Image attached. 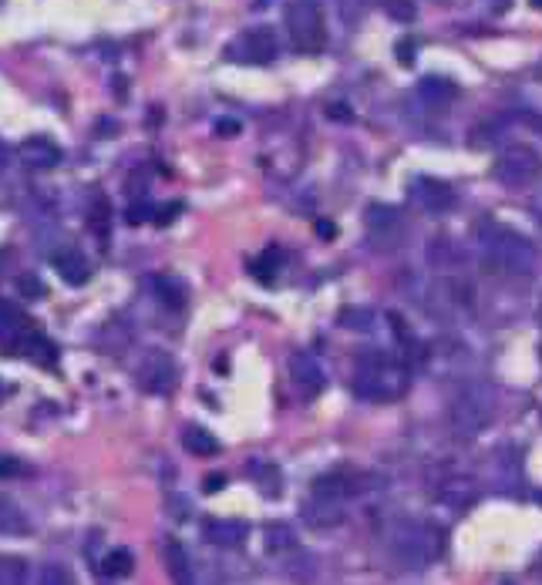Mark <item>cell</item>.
Segmentation results:
<instances>
[{"mask_svg": "<svg viewBox=\"0 0 542 585\" xmlns=\"http://www.w3.org/2000/svg\"><path fill=\"white\" fill-rule=\"evenodd\" d=\"M408 390V367L388 350H364L357 360L354 394L371 404H391Z\"/></svg>", "mask_w": 542, "mask_h": 585, "instance_id": "6da1fadb", "label": "cell"}, {"mask_svg": "<svg viewBox=\"0 0 542 585\" xmlns=\"http://www.w3.org/2000/svg\"><path fill=\"white\" fill-rule=\"evenodd\" d=\"M479 246L485 263L499 273H512V276H529L536 273V246L529 243L522 232L502 226V222H482L479 229Z\"/></svg>", "mask_w": 542, "mask_h": 585, "instance_id": "7a4b0ae2", "label": "cell"}, {"mask_svg": "<svg viewBox=\"0 0 542 585\" xmlns=\"http://www.w3.org/2000/svg\"><path fill=\"white\" fill-rule=\"evenodd\" d=\"M445 538L435 525L425 522H398L391 525L388 532V552L391 559L401 565V569L415 572V569H428L431 562L442 555Z\"/></svg>", "mask_w": 542, "mask_h": 585, "instance_id": "3957f363", "label": "cell"}, {"mask_svg": "<svg viewBox=\"0 0 542 585\" xmlns=\"http://www.w3.org/2000/svg\"><path fill=\"white\" fill-rule=\"evenodd\" d=\"M495 417V390L485 380H472L455 394L448 407V421H452L458 438H479Z\"/></svg>", "mask_w": 542, "mask_h": 585, "instance_id": "277c9868", "label": "cell"}, {"mask_svg": "<svg viewBox=\"0 0 542 585\" xmlns=\"http://www.w3.org/2000/svg\"><path fill=\"white\" fill-rule=\"evenodd\" d=\"M287 31L293 48L300 54H320L327 48V27L317 0H290L287 4Z\"/></svg>", "mask_w": 542, "mask_h": 585, "instance_id": "5b68a950", "label": "cell"}, {"mask_svg": "<svg viewBox=\"0 0 542 585\" xmlns=\"http://www.w3.org/2000/svg\"><path fill=\"white\" fill-rule=\"evenodd\" d=\"M492 175H495V182L505 185V189H526V185H532L542 175V159L536 148L512 145L495 159Z\"/></svg>", "mask_w": 542, "mask_h": 585, "instance_id": "8992f818", "label": "cell"}, {"mask_svg": "<svg viewBox=\"0 0 542 585\" xmlns=\"http://www.w3.org/2000/svg\"><path fill=\"white\" fill-rule=\"evenodd\" d=\"M277 51H280L277 31L273 27H253V31L236 37L226 54L229 61H240V64H270L277 58Z\"/></svg>", "mask_w": 542, "mask_h": 585, "instance_id": "52a82bcc", "label": "cell"}, {"mask_svg": "<svg viewBox=\"0 0 542 585\" xmlns=\"http://www.w3.org/2000/svg\"><path fill=\"white\" fill-rule=\"evenodd\" d=\"M408 199L425 212V216H445L455 206V189L442 179H431V175H418L411 179Z\"/></svg>", "mask_w": 542, "mask_h": 585, "instance_id": "ba28073f", "label": "cell"}, {"mask_svg": "<svg viewBox=\"0 0 542 585\" xmlns=\"http://www.w3.org/2000/svg\"><path fill=\"white\" fill-rule=\"evenodd\" d=\"M139 384L149 390V394H169V390L179 384V367H176V360H172V354H165V350L145 354L142 367H139Z\"/></svg>", "mask_w": 542, "mask_h": 585, "instance_id": "9c48e42d", "label": "cell"}, {"mask_svg": "<svg viewBox=\"0 0 542 585\" xmlns=\"http://www.w3.org/2000/svg\"><path fill=\"white\" fill-rule=\"evenodd\" d=\"M290 377H293V384H297L307 397H317L320 390L327 387L324 364H320L314 354H307V350H297V354L290 357Z\"/></svg>", "mask_w": 542, "mask_h": 585, "instance_id": "30bf717a", "label": "cell"}, {"mask_svg": "<svg viewBox=\"0 0 542 585\" xmlns=\"http://www.w3.org/2000/svg\"><path fill=\"white\" fill-rule=\"evenodd\" d=\"M303 522L310 528H317V532H324V528H334L344 522V501L337 498H327V495H310V501H303Z\"/></svg>", "mask_w": 542, "mask_h": 585, "instance_id": "8fae6325", "label": "cell"}, {"mask_svg": "<svg viewBox=\"0 0 542 585\" xmlns=\"http://www.w3.org/2000/svg\"><path fill=\"white\" fill-rule=\"evenodd\" d=\"M165 572H169L172 585H196V565H192L186 545L176 538L165 542Z\"/></svg>", "mask_w": 542, "mask_h": 585, "instance_id": "7c38bea8", "label": "cell"}, {"mask_svg": "<svg viewBox=\"0 0 542 585\" xmlns=\"http://www.w3.org/2000/svg\"><path fill=\"white\" fill-rule=\"evenodd\" d=\"M21 159L31 165V169L48 172L64 159V155H61V148L51 142V138H27V142H21Z\"/></svg>", "mask_w": 542, "mask_h": 585, "instance_id": "4fadbf2b", "label": "cell"}, {"mask_svg": "<svg viewBox=\"0 0 542 585\" xmlns=\"http://www.w3.org/2000/svg\"><path fill=\"white\" fill-rule=\"evenodd\" d=\"M250 535V525L236 522V518H209L206 522V538L213 545H226V549H236V545L246 542Z\"/></svg>", "mask_w": 542, "mask_h": 585, "instance_id": "5bb4252c", "label": "cell"}, {"mask_svg": "<svg viewBox=\"0 0 542 585\" xmlns=\"http://www.w3.org/2000/svg\"><path fill=\"white\" fill-rule=\"evenodd\" d=\"M54 269H58V276L68 286H85L88 276H91V266L88 259L78 253V249H61V253H54Z\"/></svg>", "mask_w": 542, "mask_h": 585, "instance_id": "9a60e30c", "label": "cell"}, {"mask_svg": "<svg viewBox=\"0 0 542 585\" xmlns=\"http://www.w3.org/2000/svg\"><path fill=\"white\" fill-rule=\"evenodd\" d=\"M418 95L428 101V105H452V101L458 98V88H455V81H448V78H438V74H428V78H421L418 81Z\"/></svg>", "mask_w": 542, "mask_h": 585, "instance_id": "2e32d148", "label": "cell"}, {"mask_svg": "<svg viewBox=\"0 0 542 585\" xmlns=\"http://www.w3.org/2000/svg\"><path fill=\"white\" fill-rule=\"evenodd\" d=\"M31 532V522H27L24 508L17 501L0 495V535H11V538H24Z\"/></svg>", "mask_w": 542, "mask_h": 585, "instance_id": "e0dca14e", "label": "cell"}, {"mask_svg": "<svg viewBox=\"0 0 542 585\" xmlns=\"http://www.w3.org/2000/svg\"><path fill=\"white\" fill-rule=\"evenodd\" d=\"M182 448L189 454H196V458H216L219 441L206 431V427H186V431H182Z\"/></svg>", "mask_w": 542, "mask_h": 585, "instance_id": "ac0fdd59", "label": "cell"}, {"mask_svg": "<svg viewBox=\"0 0 542 585\" xmlns=\"http://www.w3.org/2000/svg\"><path fill=\"white\" fill-rule=\"evenodd\" d=\"M101 572H105L108 579H128V575L135 572V555L128 549H112L101 559Z\"/></svg>", "mask_w": 542, "mask_h": 585, "instance_id": "d6986e66", "label": "cell"}, {"mask_svg": "<svg viewBox=\"0 0 542 585\" xmlns=\"http://www.w3.org/2000/svg\"><path fill=\"white\" fill-rule=\"evenodd\" d=\"M152 290H159L155 296H159V300L165 303V306H179L186 303V293H182V286L176 283V280H169V276H155L152 280Z\"/></svg>", "mask_w": 542, "mask_h": 585, "instance_id": "ffe728a7", "label": "cell"}, {"mask_svg": "<svg viewBox=\"0 0 542 585\" xmlns=\"http://www.w3.org/2000/svg\"><path fill=\"white\" fill-rule=\"evenodd\" d=\"M0 582L4 585H27L31 582V569L24 559H0Z\"/></svg>", "mask_w": 542, "mask_h": 585, "instance_id": "44dd1931", "label": "cell"}, {"mask_svg": "<svg viewBox=\"0 0 542 585\" xmlns=\"http://www.w3.org/2000/svg\"><path fill=\"white\" fill-rule=\"evenodd\" d=\"M280 249L277 246H270V249H263V256L253 263V276L256 280H263V283H273V273L280 269Z\"/></svg>", "mask_w": 542, "mask_h": 585, "instance_id": "7402d4cb", "label": "cell"}, {"mask_svg": "<svg viewBox=\"0 0 542 585\" xmlns=\"http://www.w3.org/2000/svg\"><path fill=\"white\" fill-rule=\"evenodd\" d=\"M27 475H31V464L21 461L17 454H4V451H0V481L27 478Z\"/></svg>", "mask_w": 542, "mask_h": 585, "instance_id": "603a6c76", "label": "cell"}, {"mask_svg": "<svg viewBox=\"0 0 542 585\" xmlns=\"http://www.w3.org/2000/svg\"><path fill=\"white\" fill-rule=\"evenodd\" d=\"M38 585H78V579L71 575V569H64V565L48 562L38 575Z\"/></svg>", "mask_w": 542, "mask_h": 585, "instance_id": "cb8c5ba5", "label": "cell"}, {"mask_svg": "<svg viewBox=\"0 0 542 585\" xmlns=\"http://www.w3.org/2000/svg\"><path fill=\"white\" fill-rule=\"evenodd\" d=\"M297 545V538H293V532L287 525H270L266 528V549L277 552V549H293Z\"/></svg>", "mask_w": 542, "mask_h": 585, "instance_id": "d4e9b609", "label": "cell"}, {"mask_svg": "<svg viewBox=\"0 0 542 585\" xmlns=\"http://www.w3.org/2000/svg\"><path fill=\"white\" fill-rule=\"evenodd\" d=\"M381 7L394 17V21H401V24H408V21H415V17H418L415 0H381Z\"/></svg>", "mask_w": 542, "mask_h": 585, "instance_id": "484cf974", "label": "cell"}, {"mask_svg": "<svg viewBox=\"0 0 542 585\" xmlns=\"http://www.w3.org/2000/svg\"><path fill=\"white\" fill-rule=\"evenodd\" d=\"M17 293L27 296V300H41L44 283L38 280V273H21V276H17Z\"/></svg>", "mask_w": 542, "mask_h": 585, "instance_id": "4316f807", "label": "cell"}, {"mask_svg": "<svg viewBox=\"0 0 542 585\" xmlns=\"http://www.w3.org/2000/svg\"><path fill=\"white\" fill-rule=\"evenodd\" d=\"M125 222H132V226H142V222H155L152 206H149V202H132V206H128V212H125Z\"/></svg>", "mask_w": 542, "mask_h": 585, "instance_id": "83f0119b", "label": "cell"}, {"mask_svg": "<svg viewBox=\"0 0 542 585\" xmlns=\"http://www.w3.org/2000/svg\"><path fill=\"white\" fill-rule=\"evenodd\" d=\"M91 226L98 229V236H101V246H105V239H108V202L105 199H98V212L88 219Z\"/></svg>", "mask_w": 542, "mask_h": 585, "instance_id": "f1b7e54d", "label": "cell"}, {"mask_svg": "<svg viewBox=\"0 0 542 585\" xmlns=\"http://www.w3.org/2000/svg\"><path fill=\"white\" fill-rule=\"evenodd\" d=\"M398 64H404V68L415 64V41H411V37H401L398 41Z\"/></svg>", "mask_w": 542, "mask_h": 585, "instance_id": "f546056e", "label": "cell"}, {"mask_svg": "<svg viewBox=\"0 0 542 585\" xmlns=\"http://www.w3.org/2000/svg\"><path fill=\"white\" fill-rule=\"evenodd\" d=\"M182 212V202H169V206L159 209V216H155V226H169V222H176Z\"/></svg>", "mask_w": 542, "mask_h": 585, "instance_id": "4dcf8cb0", "label": "cell"}, {"mask_svg": "<svg viewBox=\"0 0 542 585\" xmlns=\"http://www.w3.org/2000/svg\"><path fill=\"white\" fill-rule=\"evenodd\" d=\"M216 135L219 138H236V135H240V122H236V118H219Z\"/></svg>", "mask_w": 542, "mask_h": 585, "instance_id": "1f68e13d", "label": "cell"}, {"mask_svg": "<svg viewBox=\"0 0 542 585\" xmlns=\"http://www.w3.org/2000/svg\"><path fill=\"white\" fill-rule=\"evenodd\" d=\"M327 118H334V122H351L354 111L347 108V105H341V101H337V105H330V108H327Z\"/></svg>", "mask_w": 542, "mask_h": 585, "instance_id": "d6a6232c", "label": "cell"}, {"mask_svg": "<svg viewBox=\"0 0 542 585\" xmlns=\"http://www.w3.org/2000/svg\"><path fill=\"white\" fill-rule=\"evenodd\" d=\"M317 236L320 239H334L337 236V226H334V222H327V219H320L317 222Z\"/></svg>", "mask_w": 542, "mask_h": 585, "instance_id": "836d02e7", "label": "cell"}, {"mask_svg": "<svg viewBox=\"0 0 542 585\" xmlns=\"http://www.w3.org/2000/svg\"><path fill=\"white\" fill-rule=\"evenodd\" d=\"M226 488V478L223 475H209L206 478V491H209V495H213V491H223Z\"/></svg>", "mask_w": 542, "mask_h": 585, "instance_id": "e575fe53", "label": "cell"}, {"mask_svg": "<svg viewBox=\"0 0 542 585\" xmlns=\"http://www.w3.org/2000/svg\"><path fill=\"white\" fill-rule=\"evenodd\" d=\"M7 165H11V152H7V148L0 145V169H7Z\"/></svg>", "mask_w": 542, "mask_h": 585, "instance_id": "d590c367", "label": "cell"}, {"mask_svg": "<svg viewBox=\"0 0 542 585\" xmlns=\"http://www.w3.org/2000/svg\"><path fill=\"white\" fill-rule=\"evenodd\" d=\"M532 7H536V11H542V0H529Z\"/></svg>", "mask_w": 542, "mask_h": 585, "instance_id": "8d00e7d4", "label": "cell"}, {"mask_svg": "<svg viewBox=\"0 0 542 585\" xmlns=\"http://www.w3.org/2000/svg\"><path fill=\"white\" fill-rule=\"evenodd\" d=\"M4 394H7V387H4V384H0V397H4Z\"/></svg>", "mask_w": 542, "mask_h": 585, "instance_id": "74e56055", "label": "cell"}, {"mask_svg": "<svg viewBox=\"0 0 542 585\" xmlns=\"http://www.w3.org/2000/svg\"><path fill=\"white\" fill-rule=\"evenodd\" d=\"M536 501H539V505H542V491H539V495H536Z\"/></svg>", "mask_w": 542, "mask_h": 585, "instance_id": "f35d334b", "label": "cell"}, {"mask_svg": "<svg viewBox=\"0 0 542 585\" xmlns=\"http://www.w3.org/2000/svg\"><path fill=\"white\" fill-rule=\"evenodd\" d=\"M539 320H542V313H539Z\"/></svg>", "mask_w": 542, "mask_h": 585, "instance_id": "ab89813d", "label": "cell"}, {"mask_svg": "<svg viewBox=\"0 0 542 585\" xmlns=\"http://www.w3.org/2000/svg\"><path fill=\"white\" fill-rule=\"evenodd\" d=\"M0 585H4V582H0Z\"/></svg>", "mask_w": 542, "mask_h": 585, "instance_id": "60d3db41", "label": "cell"}]
</instances>
